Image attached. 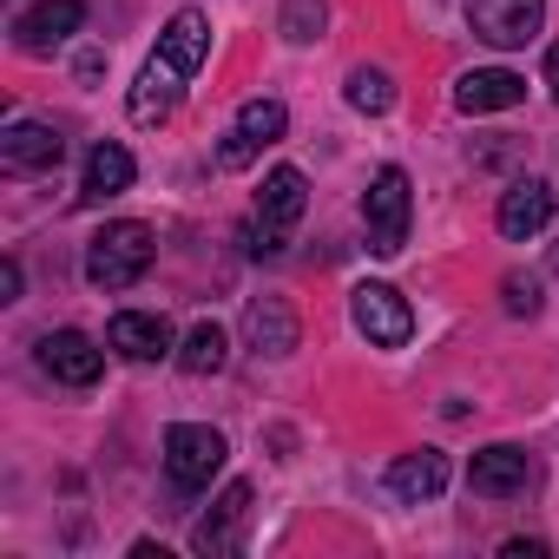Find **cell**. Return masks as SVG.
I'll return each instance as SVG.
<instances>
[{
  "label": "cell",
  "mask_w": 559,
  "mask_h": 559,
  "mask_svg": "<svg viewBox=\"0 0 559 559\" xmlns=\"http://www.w3.org/2000/svg\"><path fill=\"white\" fill-rule=\"evenodd\" d=\"M290 132V112H284V99H243L237 106V126H230V139L217 145V165L224 171H237V165H250L263 145H276Z\"/></svg>",
  "instance_id": "obj_9"
},
{
  "label": "cell",
  "mask_w": 559,
  "mask_h": 559,
  "mask_svg": "<svg viewBox=\"0 0 559 559\" xmlns=\"http://www.w3.org/2000/svg\"><path fill=\"white\" fill-rule=\"evenodd\" d=\"M441 487H448V454H435V448L402 454V461L389 467V493H395V500H435Z\"/></svg>",
  "instance_id": "obj_19"
},
{
  "label": "cell",
  "mask_w": 559,
  "mask_h": 559,
  "mask_svg": "<svg viewBox=\"0 0 559 559\" xmlns=\"http://www.w3.org/2000/svg\"><path fill=\"white\" fill-rule=\"evenodd\" d=\"M539 552H546L539 539H507V559H539Z\"/></svg>",
  "instance_id": "obj_25"
},
{
  "label": "cell",
  "mask_w": 559,
  "mask_h": 559,
  "mask_svg": "<svg viewBox=\"0 0 559 559\" xmlns=\"http://www.w3.org/2000/svg\"><path fill=\"white\" fill-rule=\"evenodd\" d=\"M310 204V185L297 165H276L257 191V217H250V257H284L290 250V230Z\"/></svg>",
  "instance_id": "obj_3"
},
{
  "label": "cell",
  "mask_w": 559,
  "mask_h": 559,
  "mask_svg": "<svg viewBox=\"0 0 559 559\" xmlns=\"http://www.w3.org/2000/svg\"><path fill=\"white\" fill-rule=\"evenodd\" d=\"M67 158V139L40 119H14L8 132H0V171L8 178H27V171H53Z\"/></svg>",
  "instance_id": "obj_12"
},
{
  "label": "cell",
  "mask_w": 559,
  "mask_h": 559,
  "mask_svg": "<svg viewBox=\"0 0 559 559\" xmlns=\"http://www.w3.org/2000/svg\"><path fill=\"white\" fill-rule=\"evenodd\" d=\"M349 317H356V330H362L376 349H402V343L415 336V310H408V297H402L395 284H356Z\"/></svg>",
  "instance_id": "obj_6"
},
{
  "label": "cell",
  "mask_w": 559,
  "mask_h": 559,
  "mask_svg": "<svg viewBox=\"0 0 559 559\" xmlns=\"http://www.w3.org/2000/svg\"><path fill=\"white\" fill-rule=\"evenodd\" d=\"M80 27H86V0H40V8H27V14L14 21V47H21V53H53V47H67Z\"/></svg>",
  "instance_id": "obj_13"
},
{
  "label": "cell",
  "mask_w": 559,
  "mask_h": 559,
  "mask_svg": "<svg viewBox=\"0 0 559 559\" xmlns=\"http://www.w3.org/2000/svg\"><path fill=\"white\" fill-rule=\"evenodd\" d=\"M224 362H230V343H224L217 323H198V330L178 343V369H185V376H217Z\"/></svg>",
  "instance_id": "obj_20"
},
{
  "label": "cell",
  "mask_w": 559,
  "mask_h": 559,
  "mask_svg": "<svg viewBox=\"0 0 559 559\" xmlns=\"http://www.w3.org/2000/svg\"><path fill=\"white\" fill-rule=\"evenodd\" d=\"M552 270H559V243H552Z\"/></svg>",
  "instance_id": "obj_27"
},
{
  "label": "cell",
  "mask_w": 559,
  "mask_h": 559,
  "mask_svg": "<svg viewBox=\"0 0 559 559\" xmlns=\"http://www.w3.org/2000/svg\"><path fill=\"white\" fill-rule=\"evenodd\" d=\"M152 257H158L152 224L119 217V224H106V230L86 243V284H93V290H132L139 276L152 270Z\"/></svg>",
  "instance_id": "obj_2"
},
{
  "label": "cell",
  "mask_w": 559,
  "mask_h": 559,
  "mask_svg": "<svg viewBox=\"0 0 559 559\" xmlns=\"http://www.w3.org/2000/svg\"><path fill=\"white\" fill-rule=\"evenodd\" d=\"M520 99H526V80L507 73V67L461 73V86H454V106H461V112H507V106H520Z\"/></svg>",
  "instance_id": "obj_17"
},
{
  "label": "cell",
  "mask_w": 559,
  "mask_h": 559,
  "mask_svg": "<svg viewBox=\"0 0 559 559\" xmlns=\"http://www.w3.org/2000/svg\"><path fill=\"white\" fill-rule=\"evenodd\" d=\"M243 526H250V480H230L217 493V507L191 526V546L204 559H230V552H243Z\"/></svg>",
  "instance_id": "obj_10"
},
{
  "label": "cell",
  "mask_w": 559,
  "mask_h": 559,
  "mask_svg": "<svg viewBox=\"0 0 559 559\" xmlns=\"http://www.w3.org/2000/svg\"><path fill=\"white\" fill-rule=\"evenodd\" d=\"M243 343H250L257 356H290V349L304 343L297 310H290L284 297H257V304L243 310Z\"/></svg>",
  "instance_id": "obj_16"
},
{
  "label": "cell",
  "mask_w": 559,
  "mask_h": 559,
  "mask_svg": "<svg viewBox=\"0 0 559 559\" xmlns=\"http://www.w3.org/2000/svg\"><path fill=\"white\" fill-rule=\"evenodd\" d=\"M408 217H415V191L402 165H382L362 191V224H369V250L376 257H402L408 243Z\"/></svg>",
  "instance_id": "obj_4"
},
{
  "label": "cell",
  "mask_w": 559,
  "mask_h": 559,
  "mask_svg": "<svg viewBox=\"0 0 559 559\" xmlns=\"http://www.w3.org/2000/svg\"><path fill=\"white\" fill-rule=\"evenodd\" d=\"M467 487L480 500H520L526 487H539V461L526 448H513V441H493V448H480L467 461Z\"/></svg>",
  "instance_id": "obj_7"
},
{
  "label": "cell",
  "mask_w": 559,
  "mask_h": 559,
  "mask_svg": "<svg viewBox=\"0 0 559 559\" xmlns=\"http://www.w3.org/2000/svg\"><path fill=\"white\" fill-rule=\"evenodd\" d=\"M493 224H500V237H513V243L539 237V230L552 224V185H539V178H513V185L500 191Z\"/></svg>",
  "instance_id": "obj_15"
},
{
  "label": "cell",
  "mask_w": 559,
  "mask_h": 559,
  "mask_svg": "<svg viewBox=\"0 0 559 559\" xmlns=\"http://www.w3.org/2000/svg\"><path fill=\"white\" fill-rule=\"evenodd\" d=\"M323 21H330L323 0H284V40L310 47V40H323Z\"/></svg>",
  "instance_id": "obj_22"
},
{
  "label": "cell",
  "mask_w": 559,
  "mask_h": 559,
  "mask_svg": "<svg viewBox=\"0 0 559 559\" xmlns=\"http://www.w3.org/2000/svg\"><path fill=\"white\" fill-rule=\"evenodd\" d=\"M106 349L126 362H165V356H178V336L158 310H119L106 323Z\"/></svg>",
  "instance_id": "obj_11"
},
{
  "label": "cell",
  "mask_w": 559,
  "mask_h": 559,
  "mask_svg": "<svg viewBox=\"0 0 559 559\" xmlns=\"http://www.w3.org/2000/svg\"><path fill=\"white\" fill-rule=\"evenodd\" d=\"M546 86H552V99H559V47L546 53Z\"/></svg>",
  "instance_id": "obj_26"
},
{
  "label": "cell",
  "mask_w": 559,
  "mask_h": 559,
  "mask_svg": "<svg viewBox=\"0 0 559 559\" xmlns=\"http://www.w3.org/2000/svg\"><path fill=\"white\" fill-rule=\"evenodd\" d=\"M204 53H211V21H204L198 8H178V14L165 21V34H158V53L139 67V80H132V93H126V112H132L139 126H165V119L178 112L185 86L198 80Z\"/></svg>",
  "instance_id": "obj_1"
},
{
  "label": "cell",
  "mask_w": 559,
  "mask_h": 559,
  "mask_svg": "<svg viewBox=\"0 0 559 559\" xmlns=\"http://www.w3.org/2000/svg\"><path fill=\"white\" fill-rule=\"evenodd\" d=\"M224 454H230L224 435L204 428V421H171L165 428V474H171L178 493H204L224 474Z\"/></svg>",
  "instance_id": "obj_5"
},
{
  "label": "cell",
  "mask_w": 559,
  "mask_h": 559,
  "mask_svg": "<svg viewBox=\"0 0 559 559\" xmlns=\"http://www.w3.org/2000/svg\"><path fill=\"white\" fill-rule=\"evenodd\" d=\"M132 178H139L132 152L106 139V145H93V158H86V178H80V204H106V198L132 191Z\"/></svg>",
  "instance_id": "obj_18"
},
{
  "label": "cell",
  "mask_w": 559,
  "mask_h": 559,
  "mask_svg": "<svg viewBox=\"0 0 559 559\" xmlns=\"http://www.w3.org/2000/svg\"><path fill=\"white\" fill-rule=\"evenodd\" d=\"M0 297H8V304L21 297V263H14V257H8V263H0Z\"/></svg>",
  "instance_id": "obj_24"
},
{
  "label": "cell",
  "mask_w": 559,
  "mask_h": 559,
  "mask_svg": "<svg viewBox=\"0 0 559 559\" xmlns=\"http://www.w3.org/2000/svg\"><path fill=\"white\" fill-rule=\"evenodd\" d=\"M343 93H349V106H356V112H369V119H376V112H389V106H395V80H389V73H382V67H356V73H349V86H343Z\"/></svg>",
  "instance_id": "obj_21"
},
{
  "label": "cell",
  "mask_w": 559,
  "mask_h": 559,
  "mask_svg": "<svg viewBox=\"0 0 559 559\" xmlns=\"http://www.w3.org/2000/svg\"><path fill=\"white\" fill-rule=\"evenodd\" d=\"M40 369L53 382H67V389H93L99 369H106V349L93 336H80V330H53V336H40Z\"/></svg>",
  "instance_id": "obj_14"
},
{
  "label": "cell",
  "mask_w": 559,
  "mask_h": 559,
  "mask_svg": "<svg viewBox=\"0 0 559 559\" xmlns=\"http://www.w3.org/2000/svg\"><path fill=\"white\" fill-rule=\"evenodd\" d=\"M500 297H507L513 317H539V276L533 270H507L500 276Z\"/></svg>",
  "instance_id": "obj_23"
},
{
  "label": "cell",
  "mask_w": 559,
  "mask_h": 559,
  "mask_svg": "<svg viewBox=\"0 0 559 559\" xmlns=\"http://www.w3.org/2000/svg\"><path fill=\"white\" fill-rule=\"evenodd\" d=\"M467 27H474V40L513 53L546 27V0H467Z\"/></svg>",
  "instance_id": "obj_8"
}]
</instances>
